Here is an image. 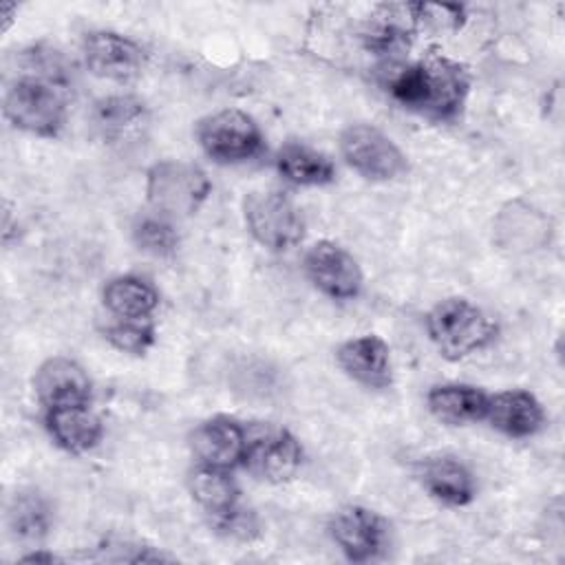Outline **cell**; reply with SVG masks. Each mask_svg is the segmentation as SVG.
Returning <instances> with one entry per match:
<instances>
[{
    "label": "cell",
    "mask_w": 565,
    "mask_h": 565,
    "mask_svg": "<svg viewBox=\"0 0 565 565\" xmlns=\"http://www.w3.org/2000/svg\"><path fill=\"white\" fill-rule=\"evenodd\" d=\"M104 307L121 320H148L159 307L157 289L137 276H117L102 291Z\"/></svg>",
    "instance_id": "obj_21"
},
{
    "label": "cell",
    "mask_w": 565,
    "mask_h": 565,
    "mask_svg": "<svg viewBox=\"0 0 565 565\" xmlns=\"http://www.w3.org/2000/svg\"><path fill=\"white\" fill-rule=\"evenodd\" d=\"M132 243L139 252L154 258H170L177 254L179 234L174 232L170 218L159 214H148L135 221L132 225Z\"/></svg>",
    "instance_id": "obj_24"
},
{
    "label": "cell",
    "mask_w": 565,
    "mask_h": 565,
    "mask_svg": "<svg viewBox=\"0 0 565 565\" xmlns=\"http://www.w3.org/2000/svg\"><path fill=\"white\" fill-rule=\"evenodd\" d=\"M335 362L347 377L366 388L380 391L393 384L391 349L375 333H364L342 342L335 351Z\"/></svg>",
    "instance_id": "obj_13"
},
{
    "label": "cell",
    "mask_w": 565,
    "mask_h": 565,
    "mask_svg": "<svg viewBox=\"0 0 565 565\" xmlns=\"http://www.w3.org/2000/svg\"><path fill=\"white\" fill-rule=\"evenodd\" d=\"M22 561H26V563H53V561H60V556H55L51 552H33V554L22 556Z\"/></svg>",
    "instance_id": "obj_28"
},
{
    "label": "cell",
    "mask_w": 565,
    "mask_h": 565,
    "mask_svg": "<svg viewBox=\"0 0 565 565\" xmlns=\"http://www.w3.org/2000/svg\"><path fill=\"white\" fill-rule=\"evenodd\" d=\"M210 192L207 174L190 161L163 159L146 172V199L154 214L163 218L192 216L207 201Z\"/></svg>",
    "instance_id": "obj_3"
},
{
    "label": "cell",
    "mask_w": 565,
    "mask_h": 565,
    "mask_svg": "<svg viewBox=\"0 0 565 565\" xmlns=\"http://www.w3.org/2000/svg\"><path fill=\"white\" fill-rule=\"evenodd\" d=\"M148 108L135 95H108L93 106V126L108 143H124L143 132Z\"/></svg>",
    "instance_id": "obj_18"
},
{
    "label": "cell",
    "mask_w": 565,
    "mask_h": 565,
    "mask_svg": "<svg viewBox=\"0 0 565 565\" xmlns=\"http://www.w3.org/2000/svg\"><path fill=\"white\" fill-rule=\"evenodd\" d=\"M243 218L252 238L271 252H287L305 236L302 212L278 190L249 192L243 199Z\"/></svg>",
    "instance_id": "obj_6"
},
{
    "label": "cell",
    "mask_w": 565,
    "mask_h": 565,
    "mask_svg": "<svg viewBox=\"0 0 565 565\" xmlns=\"http://www.w3.org/2000/svg\"><path fill=\"white\" fill-rule=\"evenodd\" d=\"M188 490L212 521L241 505V490L230 477V470L199 463L188 477Z\"/></svg>",
    "instance_id": "obj_22"
},
{
    "label": "cell",
    "mask_w": 565,
    "mask_h": 565,
    "mask_svg": "<svg viewBox=\"0 0 565 565\" xmlns=\"http://www.w3.org/2000/svg\"><path fill=\"white\" fill-rule=\"evenodd\" d=\"M276 168L287 181L307 188L327 185L335 179L333 161L302 141L282 143L276 152Z\"/></svg>",
    "instance_id": "obj_20"
},
{
    "label": "cell",
    "mask_w": 565,
    "mask_h": 565,
    "mask_svg": "<svg viewBox=\"0 0 565 565\" xmlns=\"http://www.w3.org/2000/svg\"><path fill=\"white\" fill-rule=\"evenodd\" d=\"M417 479L435 501L450 508H463L477 494L472 472L463 461L450 455L422 459L417 466Z\"/></svg>",
    "instance_id": "obj_15"
},
{
    "label": "cell",
    "mask_w": 565,
    "mask_h": 565,
    "mask_svg": "<svg viewBox=\"0 0 565 565\" xmlns=\"http://www.w3.org/2000/svg\"><path fill=\"white\" fill-rule=\"evenodd\" d=\"M490 395L472 384H437L428 391V411L448 426H466L486 419Z\"/></svg>",
    "instance_id": "obj_19"
},
{
    "label": "cell",
    "mask_w": 565,
    "mask_h": 565,
    "mask_svg": "<svg viewBox=\"0 0 565 565\" xmlns=\"http://www.w3.org/2000/svg\"><path fill=\"white\" fill-rule=\"evenodd\" d=\"M86 68L110 82H130L146 66V51L139 42L115 31H90L82 40Z\"/></svg>",
    "instance_id": "obj_11"
},
{
    "label": "cell",
    "mask_w": 565,
    "mask_h": 565,
    "mask_svg": "<svg viewBox=\"0 0 565 565\" xmlns=\"http://www.w3.org/2000/svg\"><path fill=\"white\" fill-rule=\"evenodd\" d=\"M309 282L333 300H353L360 296L364 276L358 260L333 241L313 243L302 258Z\"/></svg>",
    "instance_id": "obj_10"
},
{
    "label": "cell",
    "mask_w": 565,
    "mask_h": 565,
    "mask_svg": "<svg viewBox=\"0 0 565 565\" xmlns=\"http://www.w3.org/2000/svg\"><path fill=\"white\" fill-rule=\"evenodd\" d=\"M7 525L15 541L38 543L49 534L51 510L46 499L35 490H20L7 508Z\"/></svg>",
    "instance_id": "obj_23"
},
{
    "label": "cell",
    "mask_w": 565,
    "mask_h": 565,
    "mask_svg": "<svg viewBox=\"0 0 565 565\" xmlns=\"http://www.w3.org/2000/svg\"><path fill=\"white\" fill-rule=\"evenodd\" d=\"M468 90L470 75L466 66L441 55L406 64L388 79V93L402 108L433 121L457 119Z\"/></svg>",
    "instance_id": "obj_1"
},
{
    "label": "cell",
    "mask_w": 565,
    "mask_h": 565,
    "mask_svg": "<svg viewBox=\"0 0 565 565\" xmlns=\"http://www.w3.org/2000/svg\"><path fill=\"white\" fill-rule=\"evenodd\" d=\"M216 525V530L230 539H238V541H252L258 534V519L252 510L238 505L232 512L218 516L212 521Z\"/></svg>",
    "instance_id": "obj_26"
},
{
    "label": "cell",
    "mask_w": 565,
    "mask_h": 565,
    "mask_svg": "<svg viewBox=\"0 0 565 565\" xmlns=\"http://www.w3.org/2000/svg\"><path fill=\"white\" fill-rule=\"evenodd\" d=\"M329 536L353 563L377 561L388 545V525L371 508L344 505L329 519Z\"/></svg>",
    "instance_id": "obj_9"
},
{
    "label": "cell",
    "mask_w": 565,
    "mask_h": 565,
    "mask_svg": "<svg viewBox=\"0 0 565 565\" xmlns=\"http://www.w3.org/2000/svg\"><path fill=\"white\" fill-rule=\"evenodd\" d=\"M247 430L243 463L260 481L285 483L289 481L300 463L302 448L291 430L278 424H254Z\"/></svg>",
    "instance_id": "obj_8"
},
{
    "label": "cell",
    "mask_w": 565,
    "mask_h": 565,
    "mask_svg": "<svg viewBox=\"0 0 565 565\" xmlns=\"http://www.w3.org/2000/svg\"><path fill=\"white\" fill-rule=\"evenodd\" d=\"M201 150L214 163H245L263 152L265 137L256 119L238 108L205 115L194 128Z\"/></svg>",
    "instance_id": "obj_5"
},
{
    "label": "cell",
    "mask_w": 565,
    "mask_h": 565,
    "mask_svg": "<svg viewBox=\"0 0 565 565\" xmlns=\"http://www.w3.org/2000/svg\"><path fill=\"white\" fill-rule=\"evenodd\" d=\"M33 391L44 408H57L88 404L93 384L82 364L64 355H53L38 366L33 375Z\"/></svg>",
    "instance_id": "obj_14"
},
{
    "label": "cell",
    "mask_w": 565,
    "mask_h": 565,
    "mask_svg": "<svg viewBox=\"0 0 565 565\" xmlns=\"http://www.w3.org/2000/svg\"><path fill=\"white\" fill-rule=\"evenodd\" d=\"M426 333L439 355L457 362L486 349L497 338V324L468 298L452 296L426 313Z\"/></svg>",
    "instance_id": "obj_2"
},
{
    "label": "cell",
    "mask_w": 565,
    "mask_h": 565,
    "mask_svg": "<svg viewBox=\"0 0 565 565\" xmlns=\"http://www.w3.org/2000/svg\"><path fill=\"white\" fill-rule=\"evenodd\" d=\"M247 430L234 417L214 415L190 433V450L201 466L232 470L243 463Z\"/></svg>",
    "instance_id": "obj_12"
},
{
    "label": "cell",
    "mask_w": 565,
    "mask_h": 565,
    "mask_svg": "<svg viewBox=\"0 0 565 565\" xmlns=\"http://www.w3.org/2000/svg\"><path fill=\"white\" fill-rule=\"evenodd\" d=\"M2 110L11 126L51 139L64 128L66 97L62 84L22 75L7 88Z\"/></svg>",
    "instance_id": "obj_4"
},
{
    "label": "cell",
    "mask_w": 565,
    "mask_h": 565,
    "mask_svg": "<svg viewBox=\"0 0 565 565\" xmlns=\"http://www.w3.org/2000/svg\"><path fill=\"white\" fill-rule=\"evenodd\" d=\"M340 152L349 168L369 181H393L408 170L399 146L371 124H351L340 132Z\"/></svg>",
    "instance_id": "obj_7"
},
{
    "label": "cell",
    "mask_w": 565,
    "mask_h": 565,
    "mask_svg": "<svg viewBox=\"0 0 565 565\" xmlns=\"http://www.w3.org/2000/svg\"><path fill=\"white\" fill-rule=\"evenodd\" d=\"M44 424L51 439L71 455L93 450L104 435L102 419L88 408V404L46 408Z\"/></svg>",
    "instance_id": "obj_17"
},
{
    "label": "cell",
    "mask_w": 565,
    "mask_h": 565,
    "mask_svg": "<svg viewBox=\"0 0 565 565\" xmlns=\"http://www.w3.org/2000/svg\"><path fill=\"white\" fill-rule=\"evenodd\" d=\"M104 338L121 353L143 355L157 340L154 327L148 320H121L117 318L104 329Z\"/></svg>",
    "instance_id": "obj_25"
},
{
    "label": "cell",
    "mask_w": 565,
    "mask_h": 565,
    "mask_svg": "<svg viewBox=\"0 0 565 565\" xmlns=\"http://www.w3.org/2000/svg\"><path fill=\"white\" fill-rule=\"evenodd\" d=\"M415 22L430 24L435 29H457L463 20V7L459 4H413Z\"/></svg>",
    "instance_id": "obj_27"
},
{
    "label": "cell",
    "mask_w": 565,
    "mask_h": 565,
    "mask_svg": "<svg viewBox=\"0 0 565 565\" xmlns=\"http://www.w3.org/2000/svg\"><path fill=\"white\" fill-rule=\"evenodd\" d=\"M486 419L505 437L527 439L545 426V411L530 391L508 388L490 395Z\"/></svg>",
    "instance_id": "obj_16"
}]
</instances>
